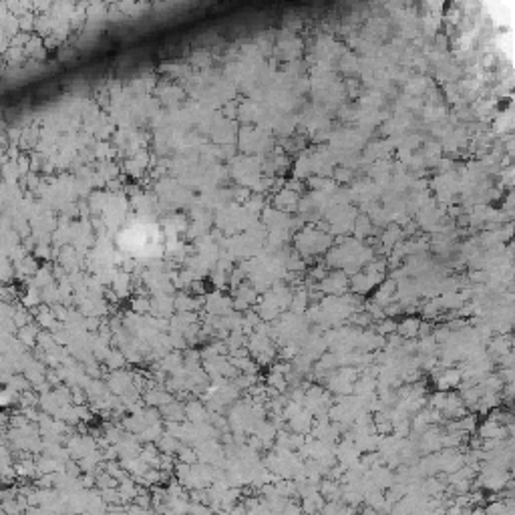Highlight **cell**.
Returning a JSON list of instances; mask_svg holds the SVG:
<instances>
[{
  "instance_id": "obj_4",
  "label": "cell",
  "mask_w": 515,
  "mask_h": 515,
  "mask_svg": "<svg viewBox=\"0 0 515 515\" xmlns=\"http://www.w3.org/2000/svg\"><path fill=\"white\" fill-rule=\"evenodd\" d=\"M342 501H326L324 507H322V515H338V511L342 509Z\"/></svg>"
},
{
  "instance_id": "obj_3",
  "label": "cell",
  "mask_w": 515,
  "mask_h": 515,
  "mask_svg": "<svg viewBox=\"0 0 515 515\" xmlns=\"http://www.w3.org/2000/svg\"><path fill=\"white\" fill-rule=\"evenodd\" d=\"M401 332L404 334V336H415L417 332H419V322L417 320H413V318H408V320H404L401 324Z\"/></svg>"
},
{
  "instance_id": "obj_6",
  "label": "cell",
  "mask_w": 515,
  "mask_h": 515,
  "mask_svg": "<svg viewBox=\"0 0 515 515\" xmlns=\"http://www.w3.org/2000/svg\"><path fill=\"white\" fill-rule=\"evenodd\" d=\"M338 515H358V509H354V507H348V505H342V509L338 511Z\"/></svg>"
},
{
  "instance_id": "obj_2",
  "label": "cell",
  "mask_w": 515,
  "mask_h": 515,
  "mask_svg": "<svg viewBox=\"0 0 515 515\" xmlns=\"http://www.w3.org/2000/svg\"><path fill=\"white\" fill-rule=\"evenodd\" d=\"M326 499L320 495V493H314L310 497H302L300 501V509H302V515H318L322 511Z\"/></svg>"
},
{
  "instance_id": "obj_7",
  "label": "cell",
  "mask_w": 515,
  "mask_h": 515,
  "mask_svg": "<svg viewBox=\"0 0 515 515\" xmlns=\"http://www.w3.org/2000/svg\"><path fill=\"white\" fill-rule=\"evenodd\" d=\"M469 515H485V511H483V507L475 505V507H471V509H469Z\"/></svg>"
},
{
  "instance_id": "obj_5",
  "label": "cell",
  "mask_w": 515,
  "mask_h": 515,
  "mask_svg": "<svg viewBox=\"0 0 515 515\" xmlns=\"http://www.w3.org/2000/svg\"><path fill=\"white\" fill-rule=\"evenodd\" d=\"M229 515H248V509H246L242 503H237V505H235V507L229 511Z\"/></svg>"
},
{
  "instance_id": "obj_1",
  "label": "cell",
  "mask_w": 515,
  "mask_h": 515,
  "mask_svg": "<svg viewBox=\"0 0 515 515\" xmlns=\"http://www.w3.org/2000/svg\"><path fill=\"white\" fill-rule=\"evenodd\" d=\"M318 493L326 499V501H340V495H342V487L338 481H332V479H324L318 483Z\"/></svg>"
}]
</instances>
